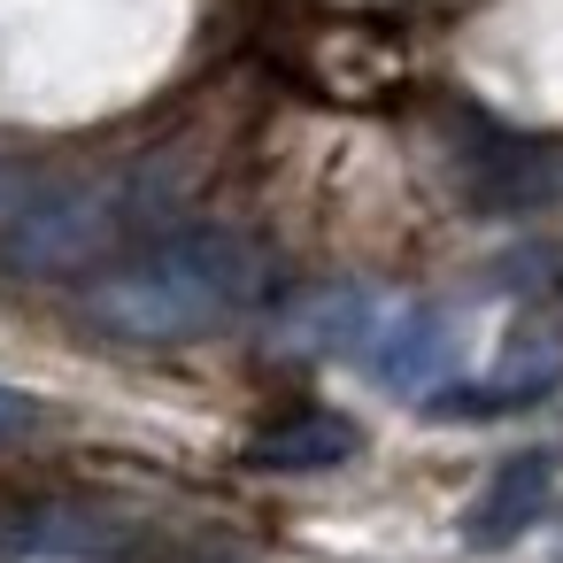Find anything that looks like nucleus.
I'll return each instance as SVG.
<instances>
[{"label": "nucleus", "mask_w": 563, "mask_h": 563, "mask_svg": "<svg viewBox=\"0 0 563 563\" xmlns=\"http://www.w3.org/2000/svg\"><path fill=\"white\" fill-rule=\"evenodd\" d=\"M271 301V255L247 232H170L86 286V317L117 340H209Z\"/></svg>", "instance_id": "f257e3e1"}, {"label": "nucleus", "mask_w": 563, "mask_h": 563, "mask_svg": "<svg viewBox=\"0 0 563 563\" xmlns=\"http://www.w3.org/2000/svg\"><path fill=\"white\" fill-rule=\"evenodd\" d=\"M155 201L140 178H101V186H63L24 201L0 224V271L16 278H55V271H86L101 255H117L132 232H147Z\"/></svg>", "instance_id": "f03ea898"}, {"label": "nucleus", "mask_w": 563, "mask_h": 563, "mask_svg": "<svg viewBox=\"0 0 563 563\" xmlns=\"http://www.w3.org/2000/svg\"><path fill=\"white\" fill-rule=\"evenodd\" d=\"M563 186V147L548 140H525V132H478L471 155H463V194L478 217H525V209H548Z\"/></svg>", "instance_id": "7ed1b4c3"}, {"label": "nucleus", "mask_w": 563, "mask_h": 563, "mask_svg": "<svg viewBox=\"0 0 563 563\" xmlns=\"http://www.w3.org/2000/svg\"><path fill=\"white\" fill-rule=\"evenodd\" d=\"M555 371H563V317H532V324H517V340L501 347L486 386H448V394H432V409L440 417H509V409H532L555 386Z\"/></svg>", "instance_id": "20e7f679"}, {"label": "nucleus", "mask_w": 563, "mask_h": 563, "mask_svg": "<svg viewBox=\"0 0 563 563\" xmlns=\"http://www.w3.org/2000/svg\"><path fill=\"white\" fill-rule=\"evenodd\" d=\"M363 363H371V378H378L386 394H424V401H432V386H440L448 363H455V332H448L432 309H394V317H378V324L363 332Z\"/></svg>", "instance_id": "39448f33"}, {"label": "nucleus", "mask_w": 563, "mask_h": 563, "mask_svg": "<svg viewBox=\"0 0 563 563\" xmlns=\"http://www.w3.org/2000/svg\"><path fill=\"white\" fill-rule=\"evenodd\" d=\"M548 501H555V463L540 448H525V455H509V463L486 471V486L463 509V540L471 548H509L517 532H532L548 517Z\"/></svg>", "instance_id": "423d86ee"}, {"label": "nucleus", "mask_w": 563, "mask_h": 563, "mask_svg": "<svg viewBox=\"0 0 563 563\" xmlns=\"http://www.w3.org/2000/svg\"><path fill=\"white\" fill-rule=\"evenodd\" d=\"M347 455H355V424L332 417V409H301V417L255 432V448H247L255 471H332Z\"/></svg>", "instance_id": "0eeeda50"}, {"label": "nucleus", "mask_w": 563, "mask_h": 563, "mask_svg": "<svg viewBox=\"0 0 563 563\" xmlns=\"http://www.w3.org/2000/svg\"><path fill=\"white\" fill-rule=\"evenodd\" d=\"M363 332H371V301L355 294V286H324V294H309L286 324H278V340L294 347V355H332V347H363Z\"/></svg>", "instance_id": "6e6552de"}, {"label": "nucleus", "mask_w": 563, "mask_h": 563, "mask_svg": "<svg viewBox=\"0 0 563 563\" xmlns=\"http://www.w3.org/2000/svg\"><path fill=\"white\" fill-rule=\"evenodd\" d=\"M24 424H40V401H32V394H16V386H0V440L24 432Z\"/></svg>", "instance_id": "1a4fd4ad"}, {"label": "nucleus", "mask_w": 563, "mask_h": 563, "mask_svg": "<svg viewBox=\"0 0 563 563\" xmlns=\"http://www.w3.org/2000/svg\"><path fill=\"white\" fill-rule=\"evenodd\" d=\"M9 548H32V525H16V532L0 525V555H9Z\"/></svg>", "instance_id": "9d476101"}]
</instances>
